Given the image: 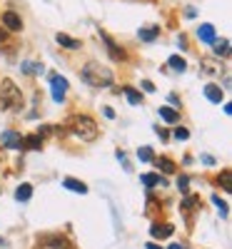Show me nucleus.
I'll return each mask as SVG.
<instances>
[{
    "label": "nucleus",
    "mask_w": 232,
    "mask_h": 249,
    "mask_svg": "<svg viewBox=\"0 0 232 249\" xmlns=\"http://www.w3.org/2000/svg\"><path fill=\"white\" fill-rule=\"evenodd\" d=\"M43 68L38 65V62H25V72H40Z\"/></svg>",
    "instance_id": "nucleus-27"
},
{
    "label": "nucleus",
    "mask_w": 232,
    "mask_h": 249,
    "mask_svg": "<svg viewBox=\"0 0 232 249\" xmlns=\"http://www.w3.org/2000/svg\"><path fill=\"white\" fill-rule=\"evenodd\" d=\"M157 164H160V170H162V172H175L173 160H167V157H160V160H157Z\"/></svg>",
    "instance_id": "nucleus-21"
},
{
    "label": "nucleus",
    "mask_w": 232,
    "mask_h": 249,
    "mask_svg": "<svg viewBox=\"0 0 232 249\" xmlns=\"http://www.w3.org/2000/svg\"><path fill=\"white\" fill-rule=\"evenodd\" d=\"M170 68H173V70H177V72H185V70H187V62H185L182 57L173 55V57H170Z\"/></svg>",
    "instance_id": "nucleus-18"
},
{
    "label": "nucleus",
    "mask_w": 232,
    "mask_h": 249,
    "mask_svg": "<svg viewBox=\"0 0 232 249\" xmlns=\"http://www.w3.org/2000/svg\"><path fill=\"white\" fill-rule=\"evenodd\" d=\"M73 132H75V137H80L82 142H95L100 130H97V124H95L93 117L77 115V117H73Z\"/></svg>",
    "instance_id": "nucleus-3"
},
{
    "label": "nucleus",
    "mask_w": 232,
    "mask_h": 249,
    "mask_svg": "<svg viewBox=\"0 0 232 249\" xmlns=\"http://www.w3.org/2000/svg\"><path fill=\"white\" fill-rule=\"evenodd\" d=\"M167 249H182L180 244H170V247H167Z\"/></svg>",
    "instance_id": "nucleus-32"
},
{
    "label": "nucleus",
    "mask_w": 232,
    "mask_h": 249,
    "mask_svg": "<svg viewBox=\"0 0 232 249\" xmlns=\"http://www.w3.org/2000/svg\"><path fill=\"white\" fill-rule=\"evenodd\" d=\"M213 204L217 207V212H220L222 217H227V214H230V212H227V202H225V199H220V197H213Z\"/></svg>",
    "instance_id": "nucleus-22"
},
{
    "label": "nucleus",
    "mask_w": 232,
    "mask_h": 249,
    "mask_svg": "<svg viewBox=\"0 0 232 249\" xmlns=\"http://www.w3.org/2000/svg\"><path fill=\"white\" fill-rule=\"evenodd\" d=\"M220 182H222V187L230 192L232 190V184H230V170H222V175H220Z\"/></svg>",
    "instance_id": "nucleus-26"
},
{
    "label": "nucleus",
    "mask_w": 232,
    "mask_h": 249,
    "mask_svg": "<svg viewBox=\"0 0 232 249\" xmlns=\"http://www.w3.org/2000/svg\"><path fill=\"white\" fill-rule=\"evenodd\" d=\"M3 25H5L8 30L18 33V30H23V20H20V15H18V13L8 10V13H3Z\"/></svg>",
    "instance_id": "nucleus-5"
},
{
    "label": "nucleus",
    "mask_w": 232,
    "mask_h": 249,
    "mask_svg": "<svg viewBox=\"0 0 232 249\" xmlns=\"http://www.w3.org/2000/svg\"><path fill=\"white\" fill-rule=\"evenodd\" d=\"M125 97L130 100V105H140V100H142V97H140V92H135L133 88H125Z\"/></svg>",
    "instance_id": "nucleus-20"
},
{
    "label": "nucleus",
    "mask_w": 232,
    "mask_h": 249,
    "mask_svg": "<svg viewBox=\"0 0 232 249\" xmlns=\"http://www.w3.org/2000/svg\"><path fill=\"white\" fill-rule=\"evenodd\" d=\"M30 197H33V187L30 184H20L18 190H15V199L18 202H28Z\"/></svg>",
    "instance_id": "nucleus-14"
},
{
    "label": "nucleus",
    "mask_w": 232,
    "mask_h": 249,
    "mask_svg": "<svg viewBox=\"0 0 232 249\" xmlns=\"http://www.w3.org/2000/svg\"><path fill=\"white\" fill-rule=\"evenodd\" d=\"M213 45H215L217 55H230V43H227V40H220V43H213Z\"/></svg>",
    "instance_id": "nucleus-23"
},
{
    "label": "nucleus",
    "mask_w": 232,
    "mask_h": 249,
    "mask_svg": "<svg viewBox=\"0 0 232 249\" xmlns=\"http://www.w3.org/2000/svg\"><path fill=\"white\" fill-rule=\"evenodd\" d=\"M62 184H65L68 190H73V192H80V195H85V192H88V187L82 184L80 179H73V177H65V182H62Z\"/></svg>",
    "instance_id": "nucleus-13"
},
{
    "label": "nucleus",
    "mask_w": 232,
    "mask_h": 249,
    "mask_svg": "<svg viewBox=\"0 0 232 249\" xmlns=\"http://www.w3.org/2000/svg\"><path fill=\"white\" fill-rule=\"evenodd\" d=\"M142 90H145V92H155V85H153L150 80H145V82H142Z\"/></svg>",
    "instance_id": "nucleus-30"
},
{
    "label": "nucleus",
    "mask_w": 232,
    "mask_h": 249,
    "mask_svg": "<svg viewBox=\"0 0 232 249\" xmlns=\"http://www.w3.org/2000/svg\"><path fill=\"white\" fill-rule=\"evenodd\" d=\"M55 40H58L62 48H68V50H77V48H80V40H75V37H70V35H65V33H58Z\"/></svg>",
    "instance_id": "nucleus-9"
},
{
    "label": "nucleus",
    "mask_w": 232,
    "mask_h": 249,
    "mask_svg": "<svg viewBox=\"0 0 232 249\" xmlns=\"http://www.w3.org/2000/svg\"><path fill=\"white\" fill-rule=\"evenodd\" d=\"M157 33H160L157 25H155V28H147V30H140V40H145V43H153V40L157 37Z\"/></svg>",
    "instance_id": "nucleus-17"
},
{
    "label": "nucleus",
    "mask_w": 232,
    "mask_h": 249,
    "mask_svg": "<svg viewBox=\"0 0 232 249\" xmlns=\"http://www.w3.org/2000/svg\"><path fill=\"white\" fill-rule=\"evenodd\" d=\"M3 142H5V147H10V150L23 147V137H20L18 132H3Z\"/></svg>",
    "instance_id": "nucleus-6"
},
{
    "label": "nucleus",
    "mask_w": 232,
    "mask_h": 249,
    "mask_svg": "<svg viewBox=\"0 0 232 249\" xmlns=\"http://www.w3.org/2000/svg\"><path fill=\"white\" fill-rule=\"evenodd\" d=\"M40 144H43V137H40V135H30V137H23V147H33V150H38Z\"/></svg>",
    "instance_id": "nucleus-16"
},
{
    "label": "nucleus",
    "mask_w": 232,
    "mask_h": 249,
    "mask_svg": "<svg viewBox=\"0 0 232 249\" xmlns=\"http://www.w3.org/2000/svg\"><path fill=\"white\" fill-rule=\"evenodd\" d=\"M147 249H160L157 244H147Z\"/></svg>",
    "instance_id": "nucleus-33"
},
{
    "label": "nucleus",
    "mask_w": 232,
    "mask_h": 249,
    "mask_svg": "<svg viewBox=\"0 0 232 249\" xmlns=\"http://www.w3.org/2000/svg\"><path fill=\"white\" fill-rule=\"evenodd\" d=\"M50 85H53V97H55L58 102L65 100V92H68V80H65V77L53 75V77H50Z\"/></svg>",
    "instance_id": "nucleus-4"
},
{
    "label": "nucleus",
    "mask_w": 232,
    "mask_h": 249,
    "mask_svg": "<svg viewBox=\"0 0 232 249\" xmlns=\"http://www.w3.org/2000/svg\"><path fill=\"white\" fill-rule=\"evenodd\" d=\"M195 202H197V197H187V199L182 202V207H185V210L190 212V210H193V207H195Z\"/></svg>",
    "instance_id": "nucleus-28"
},
{
    "label": "nucleus",
    "mask_w": 232,
    "mask_h": 249,
    "mask_svg": "<svg viewBox=\"0 0 232 249\" xmlns=\"http://www.w3.org/2000/svg\"><path fill=\"white\" fill-rule=\"evenodd\" d=\"M5 40H8V30L0 28V43H5Z\"/></svg>",
    "instance_id": "nucleus-31"
},
{
    "label": "nucleus",
    "mask_w": 232,
    "mask_h": 249,
    "mask_svg": "<svg viewBox=\"0 0 232 249\" xmlns=\"http://www.w3.org/2000/svg\"><path fill=\"white\" fill-rule=\"evenodd\" d=\"M137 155H140V160H142V162H153V160H155V155H153V150H150V147H142Z\"/></svg>",
    "instance_id": "nucleus-24"
},
{
    "label": "nucleus",
    "mask_w": 232,
    "mask_h": 249,
    "mask_svg": "<svg viewBox=\"0 0 232 249\" xmlns=\"http://www.w3.org/2000/svg\"><path fill=\"white\" fill-rule=\"evenodd\" d=\"M142 182H145L147 187H155V184H165V179H162L160 175H142Z\"/></svg>",
    "instance_id": "nucleus-19"
},
{
    "label": "nucleus",
    "mask_w": 232,
    "mask_h": 249,
    "mask_svg": "<svg viewBox=\"0 0 232 249\" xmlns=\"http://www.w3.org/2000/svg\"><path fill=\"white\" fill-rule=\"evenodd\" d=\"M100 37L108 43V50H110V55H113V60H125V50L122 48H117L113 40H110V35H105V33H100Z\"/></svg>",
    "instance_id": "nucleus-8"
},
{
    "label": "nucleus",
    "mask_w": 232,
    "mask_h": 249,
    "mask_svg": "<svg viewBox=\"0 0 232 249\" xmlns=\"http://www.w3.org/2000/svg\"><path fill=\"white\" fill-rule=\"evenodd\" d=\"M80 77L85 80L90 88H110L113 85V72L105 65H97V62H88V65L80 70Z\"/></svg>",
    "instance_id": "nucleus-1"
},
{
    "label": "nucleus",
    "mask_w": 232,
    "mask_h": 249,
    "mask_svg": "<svg viewBox=\"0 0 232 249\" xmlns=\"http://www.w3.org/2000/svg\"><path fill=\"white\" fill-rule=\"evenodd\" d=\"M160 117H162L165 122H170V124H175V122L180 120V115H177L175 110H170V107H160Z\"/></svg>",
    "instance_id": "nucleus-15"
},
{
    "label": "nucleus",
    "mask_w": 232,
    "mask_h": 249,
    "mask_svg": "<svg viewBox=\"0 0 232 249\" xmlns=\"http://www.w3.org/2000/svg\"><path fill=\"white\" fill-rule=\"evenodd\" d=\"M175 137H177V140H187V137H190V132H187L185 127H177V130H175Z\"/></svg>",
    "instance_id": "nucleus-29"
},
{
    "label": "nucleus",
    "mask_w": 232,
    "mask_h": 249,
    "mask_svg": "<svg viewBox=\"0 0 232 249\" xmlns=\"http://www.w3.org/2000/svg\"><path fill=\"white\" fill-rule=\"evenodd\" d=\"M197 35H200L202 43H207V45H213V43H215V28H213V25H200Z\"/></svg>",
    "instance_id": "nucleus-11"
},
{
    "label": "nucleus",
    "mask_w": 232,
    "mask_h": 249,
    "mask_svg": "<svg viewBox=\"0 0 232 249\" xmlns=\"http://www.w3.org/2000/svg\"><path fill=\"white\" fill-rule=\"evenodd\" d=\"M205 97L210 102H215V105H220V102H222V90L217 85H205Z\"/></svg>",
    "instance_id": "nucleus-10"
},
{
    "label": "nucleus",
    "mask_w": 232,
    "mask_h": 249,
    "mask_svg": "<svg viewBox=\"0 0 232 249\" xmlns=\"http://www.w3.org/2000/svg\"><path fill=\"white\" fill-rule=\"evenodd\" d=\"M177 187H180V192H185L187 195V190H190V177H177Z\"/></svg>",
    "instance_id": "nucleus-25"
},
{
    "label": "nucleus",
    "mask_w": 232,
    "mask_h": 249,
    "mask_svg": "<svg viewBox=\"0 0 232 249\" xmlns=\"http://www.w3.org/2000/svg\"><path fill=\"white\" fill-rule=\"evenodd\" d=\"M43 244H45V247H50V249H73V247H70V242H68L65 237H45V239H43Z\"/></svg>",
    "instance_id": "nucleus-7"
},
{
    "label": "nucleus",
    "mask_w": 232,
    "mask_h": 249,
    "mask_svg": "<svg viewBox=\"0 0 232 249\" xmlns=\"http://www.w3.org/2000/svg\"><path fill=\"white\" fill-rule=\"evenodd\" d=\"M20 105H23L20 88L13 80H3V88H0V110H18Z\"/></svg>",
    "instance_id": "nucleus-2"
},
{
    "label": "nucleus",
    "mask_w": 232,
    "mask_h": 249,
    "mask_svg": "<svg viewBox=\"0 0 232 249\" xmlns=\"http://www.w3.org/2000/svg\"><path fill=\"white\" fill-rule=\"evenodd\" d=\"M173 232H175V227H173V224H165V227L153 224V227H150V234H153V237H160V239H162V237H170Z\"/></svg>",
    "instance_id": "nucleus-12"
}]
</instances>
